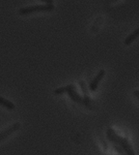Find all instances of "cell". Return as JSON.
<instances>
[{"label":"cell","instance_id":"1","mask_svg":"<svg viewBox=\"0 0 139 155\" xmlns=\"http://www.w3.org/2000/svg\"><path fill=\"white\" fill-rule=\"evenodd\" d=\"M107 137L110 142L117 143L120 145V146L123 149V151L127 153V155H135L132 147H131V144L129 143L128 140L125 139V137H120V136H117L113 129H108L107 130Z\"/></svg>","mask_w":139,"mask_h":155},{"label":"cell","instance_id":"2","mask_svg":"<svg viewBox=\"0 0 139 155\" xmlns=\"http://www.w3.org/2000/svg\"><path fill=\"white\" fill-rule=\"evenodd\" d=\"M54 9V5L53 4H46V5H31L23 7V8L19 9V15L21 16H25V15H29L32 12H51Z\"/></svg>","mask_w":139,"mask_h":155},{"label":"cell","instance_id":"3","mask_svg":"<svg viewBox=\"0 0 139 155\" xmlns=\"http://www.w3.org/2000/svg\"><path fill=\"white\" fill-rule=\"evenodd\" d=\"M64 92H68L70 94L71 98L73 101H77V102H83L81 96L77 93L76 91V87L74 85H69V86H65V87H62V88H58L54 91L55 94H61V93H64Z\"/></svg>","mask_w":139,"mask_h":155},{"label":"cell","instance_id":"4","mask_svg":"<svg viewBox=\"0 0 139 155\" xmlns=\"http://www.w3.org/2000/svg\"><path fill=\"white\" fill-rule=\"evenodd\" d=\"M20 126H21V124H20L19 122H16V123L12 124V126H9V128H6L5 130L0 132V142L5 140L7 137H9L12 134H14L15 131H17L18 129L20 128Z\"/></svg>","mask_w":139,"mask_h":155},{"label":"cell","instance_id":"5","mask_svg":"<svg viewBox=\"0 0 139 155\" xmlns=\"http://www.w3.org/2000/svg\"><path fill=\"white\" fill-rule=\"evenodd\" d=\"M104 76H105V71H104V69H101V71L98 72V74L96 76L95 79H93L92 81L89 83V89H90V91H96V90L98 89L99 84H100L101 80H102L103 78H104Z\"/></svg>","mask_w":139,"mask_h":155},{"label":"cell","instance_id":"6","mask_svg":"<svg viewBox=\"0 0 139 155\" xmlns=\"http://www.w3.org/2000/svg\"><path fill=\"white\" fill-rule=\"evenodd\" d=\"M139 36V28L137 29H135L134 31L132 32V33L130 34V35H128L127 36V38L125 39V41H123V44L126 45V46H130L132 42L135 41L136 38Z\"/></svg>","mask_w":139,"mask_h":155},{"label":"cell","instance_id":"7","mask_svg":"<svg viewBox=\"0 0 139 155\" xmlns=\"http://www.w3.org/2000/svg\"><path fill=\"white\" fill-rule=\"evenodd\" d=\"M0 106H3L4 107L9 110H14L15 109V104L12 101H9V99L4 98V97L0 96Z\"/></svg>","mask_w":139,"mask_h":155},{"label":"cell","instance_id":"8","mask_svg":"<svg viewBox=\"0 0 139 155\" xmlns=\"http://www.w3.org/2000/svg\"><path fill=\"white\" fill-rule=\"evenodd\" d=\"M113 148H114L120 154H122V155L123 154V148H120V146H117V145H114V146H113Z\"/></svg>","mask_w":139,"mask_h":155},{"label":"cell","instance_id":"9","mask_svg":"<svg viewBox=\"0 0 139 155\" xmlns=\"http://www.w3.org/2000/svg\"><path fill=\"white\" fill-rule=\"evenodd\" d=\"M43 2H46L47 4H53V0H41Z\"/></svg>","mask_w":139,"mask_h":155},{"label":"cell","instance_id":"10","mask_svg":"<svg viewBox=\"0 0 139 155\" xmlns=\"http://www.w3.org/2000/svg\"><path fill=\"white\" fill-rule=\"evenodd\" d=\"M134 95L137 96L138 99H139V90H136V91H134Z\"/></svg>","mask_w":139,"mask_h":155}]
</instances>
